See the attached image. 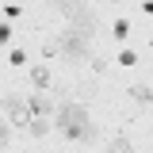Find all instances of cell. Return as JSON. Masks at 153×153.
Masks as SVG:
<instances>
[{
  "mask_svg": "<svg viewBox=\"0 0 153 153\" xmlns=\"http://www.w3.org/2000/svg\"><path fill=\"white\" fill-rule=\"evenodd\" d=\"M107 153H134V146L126 138H111V142H107Z\"/></svg>",
  "mask_w": 153,
  "mask_h": 153,
  "instance_id": "obj_7",
  "label": "cell"
},
{
  "mask_svg": "<svg viewBox=\"0 0 153 153\" xmlns=\"http://www.w3.org/2000/svg\"><path fill=\"white\" fill-rule=\"evenodd\" d=\"M54 46H57V54L65 57V61H84L88 57V38H80L76 31H65Z\"/></svg>",
  "mask_w": 153,
  "mask_h": 153,
  "instance_id": "obj_3",
  "label": "cell"
},
{
  "mask_svg": "<svg viewBox=\"0 0 153 153\" xmlns=\"http://www.w3.org/2000/svg\"><path fill=\"white\" fill-rule=\"evenodd\" d=\"M50 107H54V103H50L46 96H31V100H27V111H31V115H42V119L50 115Z\"/></svg>",
  "mask_w": 153,
  "mask_h": 153,
  "instance_id": "obj_5",
  "label": "cell"
},
{
  "mask_svg": "<svg viewBox=\"0 0 153 153\" xmlns=\"http://www.w3.org/2000/svg\"><path fill=\"white\" fill-rule=\"evenodd\" d=\"M27 130H31V138H46V130H50V119H42V115H31Z\"/></svg>",
  "mask_w": 153,
  "mask_h": 153,
  "instance_id": "obj_6",
  "label": "cell"
},
{
  "mask_svg": "<svg viewBox=\"0 0 153 153\" xmlns=\"http://www.w3.org/2000/svg\"><path fill=\"white\" fill-rule=\"evenodd\" d=\"M31 80H35V88H46V84H50V73L38 65V69H31Z\"/></svg>",
  "mask_w": 153,
  "mask_h": 153,
  "instance_id": "obj_8",
  "label": "cell"
},
{
  "mask_svg": "<svg viewBox=\"0 0 153 153\" xmlns=\"http://www.w3.org/2000/svg\"><path fill=\"white\" fill-rule=\"evenodd\" d=\"M8 146V123H0V149Z\"/></svg>",
  "mask_w": 153,
  "mask_h": 153,
  "instance_id": "obj_10",
  "label": "cell"
},
{
  "mask_svg": "<svg viewBox=\"0 0 153 153\" xmlns=\"http://www.w3.org/2000/svg\"><path fill=\"white\" fill-rule=\"evenodd\" d=\"M130 96H134V100H153V92H149V88H142V84H134Z\"/></svg>",
  "mask_w": 153,
  "mask_h": 153,
  "instance_id": "obj_9",
  "label": "cell"
},
{
  "mask_svg": "<svg viewBox=\"0 0 153 153\" xmlns=\"http://www.w3.org/2000/svg\"><path fill=\"white\" fill-rule=\"evenodd\" d=\"M57 130L65 138H76V142H92L96 138V126H92V119H88V111L80 103H65L57 111Z\"/></svg>",
  "mask_w": 153,
  "mask_h": 153,
  "instance_id": "obj_1",
  "label": "cell"
},
{
  "mask_svg": "<svg viewBox=\"0 0 153 153\" xmlns=\"http://www.w3.org/2000/svg\"><path fill=\"white\" fill-rule=\"evenodd\" d=\"M46 4H54L61 16H69V31H76L80 38L96 35V16H92V8L84 0H46Z\"/></svg>",
  "mask_w": 153,
  "mask_h": 153,
  "instance_id": "obj_2",
  "label": "cell"
},
{
  "mask_svg": "<svg viewBox=\"0 0 153 153\" xmlns=\"http://www.w3.org/2000/svg\"><path fill=\"white\" fill-rule=\"evenodd\" d=\"M4 115H8L16 126H27V123H31V111H27V100H23V96H4Z\"/></svg>",
  "mask_w": 153,
  "mask_h": 153,
  "instance_id": "obj_4",
  "label": "cell"
}]
</instances>
